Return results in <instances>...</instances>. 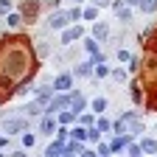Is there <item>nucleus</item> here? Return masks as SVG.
Masks as SVG:
<instances>
[{
    "label": "nucleus",
    "mask_w": 157,
    "mask_h": 157,
    "mask_svg": "<svg viewBox=\"0 0 157 157\" xmlns=\"http://www.w3.org/2000/svg\"><path fill=\"white\" fill-rule=\"evenodd\" d=\"M82 36H84L82 23H73V25L62 28V34H59V45H70V42H76V39H82Z\"/></svg>",
    "instance_id": "1"
},
{
    "label": "nucleus",
    "mask_w": 157,
    "mask_h": 157,
    "mask_svg": "<svg viewBox=\"0 0 157 157\" xmlns=\"http://www.w3.org/2000/svg\"><path fill=\"white\" fill-rule=\"evenodd\" d=\"M70 101H73V95H67V93H59L56 98H51V101H48L45 112H51V115H59L62 109H67V107H70Z\"/></svg>",
    "instance_id": "2"
},
{
    "label": "nucleus",
    "mask_w": 157,
    "mask_h": 157,
    "mask_svg": "<svg viewBox=\"0 0 157 157\" xmlns=\"http://www.w3.org/2000/svg\"><path fill=\"white\" fill-rule=\"evenodd\" d=\"M3 67H6V73H14V76H20V73L25 70V59H23V53H20V51H11Z\"/></svg>",
    "instance_id": "3"
},
{
    "label": "nucleus",
    "mask_w": 157,
    "mask_h": 157,
    "mask_svg": "<svg viewBox=\"0 0 157 157\" xmlns=\"http://www.w3.org/2000/svg\"><path fill=\"white\" fill-rule=\"evenodd\" d=\"M25 129H28V121H25V118H20V115H17V118L11 115V118H6V121H3V132H6V135H23Z\"/></svg>",
    "instance_id": "4"
},
{
    "label": "nucleus",
    "mask_w": 157,
    "mask_h": 157,
    "mask_svg": "<svg viewBox=\"0 0 157 157\" xmlns=\"http://www.w3.org/2000/svg\"><path fill=\"white\" fill-rule=\"evenodd\" d=\"M70 23H73V20H70L67 11H56V14L48 17V28H51V31H62V28H67Z\"/></svg>",
    "instance_id": "5"
},
{
    "label": "nucleus",
    "mask_w": 157,
    "mask_h": 157,
    "mask_svg": "<svg viewBox=\"0 0 157 157\" xmlns=\"http://www.w3.org/2000/svg\"><path fill=\"white\" fill-rule=\"evenodd\" d=\"M126 3L137 11H143V14H154L157 11V0H126Z\"/></svg>",
    "instance_id": "6"
},
{
    "label": "nucleus",
    "mask_w": 157,
    "mask_h": 157,
    "mask_svg": "<svg viewBox=\"0 0 157 157\" xmlns=\"http://www.w3.org/2000/svg\"><path fill=\"white\" fill-rule=\"evenodd\" d=\"M20 11H23L25 20H36V17H39V0H25Z\"/></svg>",
    "instance_id": "7"
},
{
    "label": "nucleus",
    "mask_w": 157,
    "mask_h": 157,
    "mask_svg": "<svg viewBox=\"0 0 157 157\" xmlns=\"http://www.w3.org/2000/svg\"><path fill=\"white\" fill-rule=\"evenodd\" d=\"M73 87V73H59V78L53 82V90H59V93H67Z\"/></svg>",
    "instance_id": "8"
},
{
    "label": "nucleus",
    "mask_w": 157,
    "mask_h": 157,
    "mask_svg": "<svg viewBox=\"0 0 157 157\" xmlns=\"http://www.w3.org/2000/svg\"><path fill=\"white\" fill-rule=\"evenodd\" d=\"M70 95H73V101H70V109H73L76 115H82V112L90 107V101H87V98H84L82 93H70Z\"/></svg>",
    "instance_id": "9"
},
{
    "label": "nucleus",
    "mask_w": 157,
    "mask_h": 157,
    "mask_svg": "<svg viewBox=\"0 0 157 157\" xmlns=\"http://www.w3.org/2000/svg\"><path fill=\"white\" fill-rule=\"evenodd\" d=\"M56 132V118L51 112H45V118L39 121V135H53Z\"/></svg>",
    "instance_id": "10"
},
{
    "label": "nucleus",
    "mask_w": 157,
    "mask_h": 157,
    "mask_svg": "<svg viewBox=\"0 0 157 157\" xmlns=\"http://www.w3.org/2000/svg\"><path fill=\"white\" fill-rule=\"evenodd\" d=\"M73 76H95V62L87 59V62H78L73 67Z\"/></svg>",
    "instance_id": "11"
},
{
    "label": "nucleus",
    "mask_w": 157,
    "mask_h": 157,
    "mask_svg": "<svg viewBox=\"0 0 157 157\" xmlns=\"http://www.w3.org/2000/svg\"><path fill=\"white\" fill-rule=\"evenodd\" d=\"M93 36L98 39V42H107V39H109V23H98V20H95V25H93Z\"/></svg>",
    "instance_id": "12"
},
{
    "label": "nucleus",
    "mask_w": 157,
    "mask_h": 157,
    "mask_svg": "<svg viewBox=\"0 0 157 157\" xmlns=\"http://www.w3.org/2000/svg\"><path fill=\"white\" fill-rule=\"evenodd\" d=\"M65 146H67V140H65V137H56V140L45 149V154L48 157H56V154H65Z\"/></svg>",
    "instance_id": "13"
},
{
    "label": "nucleus",
    "mask_w": 157,
    "mask_h": 157,
    "mask_svg": "<svg viewBox=\"0 0 157 157\" xmlns=\"http://www.w3.org/2000/svg\"><path fill=\"white\" fill-rule=\"evenodd\" d=\"M107 107H109V101H107V98H104V95H95V98H93V101H90V109H93L95 115H101V112H104Z\"/></svg>",
    "instance_id": "14"
},
{
    "label": "nucleus",
    "mask_w": 157,
    "mask_h": 157,
    "mask_svg": "<svg viewBox=\"0 0 157 157\" xmlns=\"http://www.w3.org/2000/svg\"><path fill=\"white\" fill-rule=\"evenodd\" d=\"M65 154H84V146H82V140H76V137H67Z\"/></svg>",
    "instance_id": "15"
},
{
    "label": "nucleus",
    "mask_w": 157,
    "mask_h": 157,
    "mask_svg": "<svg viewBox=\"0 0 157 157\" xmlns=\"http://www.w3.org/2000/svg\"><path fill=\"white\" fill-rule=\"evenodd\" d=\"M82 48L93 56V53H98V51H101V48H98V39L95 36H82Z\"/></svg>",
    "instance_id": "16"
},
{
    "label": "nucleus",
    "mask_w": 157,
    "mask_h": 157,
    "mask_svg": "<svg viewBox=\"0 0 157 157\" xmlns=\"http://www.w3.org/2000/svg\"><path fill=\"white\" fill-rule=\"evenodd\" d=\"M51 98H53V87H39V90H36V101L42 104V107H48Z\"/></svg>",
    "instance_id": "17"
},
{
    "label": "nucleus",
    "mask_w": 157,
    "mask_h": 157,
    "mask_svg": "<svg viewBox=\"0 0 157 157\" xmlns=\"http://www.w3.org/2000/svg\"><path fill=\"white\" fill-rule=\"evenodd\" d=\"M6 23H9V28H20V25L25 23V17L17 14V11H9V14H6Z\"/></svg>",
    "instance_id": "18"
},
{
    "label": "nucleus",
    "mask_w": 157,
    "mask_h": 157,
    "mask_svg": "<svg viewBox=\"0 0 157 157\" xmlns=\"http://www.w3.org/2000/svg\"><path fill=\"white\" fill-rule=\"evenodd\" d=\"M140 149H143V154H157V140H154V137H143Z\"/></svg>",
    "instance_id": "19"
},
{
    "label": "nucleus",
    "mask_w": 157,
    "mask_h": 157,
    "mask_svg": "<svg viewBox=\"0 0 157 157\" xmlns=\"http://www.w3.org/2000/svg\"><path fill=\"white\" fill-rule=\"evenodd\" d=\"M70 137H76V140H87L90 137V126H76V129H70Z\"/></svg>",
    "instance_id": "20"
},
{
    "label": "nucleus",
    "mask_w": 157,
    "mask_h": 157,
    "mask_svg": "<svg viewBox=\"0 0 157 157\" xmlns=\"http://www.w3.org/2000/svg\"><path fill=\"white\" fill-rule=\"evenodd\" d=\"M76 118H78V115L67 107V109H62V112H59V124H65V126H67V124H73V121H76Z\"/></svg>",
    "instance_id": "21"
},
{
    "label": "nucleus",
    "mask_w": 157,
    "mask_h": 157,
    "mask_svg": "<svg viewBox=\"0 0 157 157\" xmlns=\"http://www.w3.org/2000/svg\"><path fill=\"white\" fill-rule=\"evenodd\" d=\"M115 14H118V20H121V23H132V6H129V3H126L124 9H118Z\"/></svg>",
    "instance_id": "22"
},
{
    "label": "nucleus",
    "mask_w": 157,
    "mask_h": 157,
    "mask_svg": "<svg viewBox=\"0 0 157 157\" xmlns=\"http://www.w3.org/2000/svg\"><path fill=\"white\" fill-rule=\"evenodd\" d=\"M98 11H101V9H98L95 3H93V6H87V9H82V14H84V20H93V23H95V20H98Z\"/></svg>",
    "instance_id": "23"
},
{
    "label": "nucleus",
    "mask_w": 157,
    "mask_h": 157,
    "mask_svg": "<svg viewBox=\"0 0 157 157\" xmlns=\"http://www.w3.org/2000/svg\"><path fill=\"white\" fill-rule=\"evenodd\" d=\"M93 115H95V112H82V115H78V124H82V126H93V124H95Z\"/></svg>",
    "instance_id": "24"
},
{
    "label": "nucleus",
    "mask_w": 157,
    "mask_h": 157,
    "mask_svg": "<svg viewBox=\"0 0 157 157\" xmlns=\"http://www.w3.org/2000/svg\"><path fill=\"white\" fill-rule=\"evenodd\" d=\"M95 76H98V78H107V76H112V70H109L104 62H98V65H95Z\"/></svg>",
    "instance_id": "25"
},
{
    "label": "nucleus",
    "mask_w": 157,
    "mask_h": 157,
    "mask_svg": "<svg viewBox=\"0 0 157 157\" xmlns=\"http://www.w3.org/2000/svg\"><path fill=\"white\" fill-rule=\"evenodd\" d=\"M95 126H98V129H101V132L107 135V132L112 129V121H109V118H98V121H95Z\"/></svg>",
    "instance_id": "26"
},
{
    "label": "nucleus",
    "mask_w": 157,
    "mask_h": 157,
    "mask_svg": "<svg viewBox=\"0 0 157 157\" xmlns=\"http://www.w3.org/2000/svg\"><path fill=\"white\" fill-rule=\"evenodd\" d=\"M115 59H118V62H124V65H126V62H129V59H132V53H129L126 48H118V53H115Z\"/></svg>",
    "instance_id": "27"
},
{
    "label": "nucleus",
    "mask_w": 157,
    "mask_h": 157,
    "mask_svg": "<svg viewBox=\"0 0 157 157\" xmlns=\"http://www.w3.org/2000/svg\"><path fill=\"white\" fill-rule=\"evenodd\" d=\"M34 143H36V137H34L31 132H23V146H25V149H31Z\"/></svg>",
    "instance_id": "28"
},
{
    "label": "nucleus",
    "mask_w": 157,
    "mask_h": 157,
    "mask_svg": "<svg viewBox=\"0 0 157 157\" xmlns=\"http://www.w3.org/2000/svg\"><path fill=\"white\" fill-rule=\"evenodd\" d=\"M112 78H115L118 84H124V82H126V70H121V67H118V70H112Z\"/></svg>",
    "instance_id": "29"
},
{
    "label": "nucleus",
    "mask_w": 157,
    "mask_h": 157,
    "mask_svg": "<svg viewBox=\"0 0 157 157\" xmlns=\"http://www.w3.org/2000/svg\"><path fill=\"white\" fill-rule=\"evenodd\" d=\"M95 151H98V154H101V157H107V154H112V149H109V143H104V140H101V143H98V149H95Z\"/></svg>",
    "instance_id": "30"
},
{
    "label": "nucleus",
    "mask_w": 157,
    "mask_h": 157,
    "mask_svg": "<svg viewBox=\"0 0 157 157\" xmlns=\"http://www.w3.org/2000/svg\"><path fill=\"white\" fill-rule=\"evenodd\" d=\"M36 53H39V56H48V53H51V45H48V42H39V45H36Z\"/></svg>",
    "instance_id": "31"
},
{
    "label": "nucleus",
    "mask_w": 157,
    "mask_h": 157,
    "mask_svg": "<svg viewBox=\"0 0 157 157\" xmlns=\"http://www.w3.org/2000/svg\"><path fill=\"white\" fill-rule=\"evenodd\" d=\"M132 98H135V101H137V104H140V101H143V93H140V87H137V84H132Z\"/></svg>",
    "instance_id": "32"
},
{
    "label": "nucleus",
    "mask_w": 157,
    "mask_h": 157,
    "mask_svg": "<svg viewBox=\"0 0 157 157\" xmlns=\"http://www.w3.org/2000/svg\"><path fill=\"white\" fill-rule=\"evenodd\" d=\"M11 11V3H9V0H0V17H6Z\"/></svg>",
    "instance_id": "33"
},
{
    "label": "nucleus",
    "mask_w": 157,
    "mask_h": 157,
    "mask_svg": "<svg viewBox=\"0 0 157 157\" xmlns=\"http://www.w3.org/2000/svg\"><path fill=\"white\" fill-rule=\"evenodd\" d=\"M67 14H70V20H73V23H78V20L84 17V14H82V9H70Z\"/></svg>",
    "instance_id": "34"
},
{
    "label": "nucleus",
    "mask_w": 157,
    "mask_h": 157,
    "mask_svg": "<svg viewBox=\"0 0 157 157\" xmlns=\"http://www.w3.org/2000/svg\"><path fill=\"white\" fill-rule=\"evenodd\" d=\"M121 118H124V121H126V124H132V121H137V112H124Z\"/></svg>",
    "instance_id": "35"
},
{
    "label": "nucleus",
    "mask_w": 157,
    "mask_h": 157,
    "mask_svg": "<svg viewBox=\"0 0 157 157\" xmlns=\"http://www.w3.org/2000/svg\"><path fill=\"white\" fill-rule=\"evenodd\" d=\"M93 3H95V6H98V9H101V6H104V9H107V6H112V0H93Z\"/></svg>",
    "instance_id": "36"
},
{
    "label": "nucleus",
    "mask_w": 157,
    "mask_h": 157,
    "mask_svg": "<svg viewBox=\"0 0 157 157\" xmlns=\"http://www.w3.org/2000/svg\"><path fill=\"white\" fill-rule=\"evenodd\" d=\"M124 6H126V0H112V9H115V11H118V9H124Z\"/></svg>",
    "instance_id": "37"
},
{
    "label": "nucleus",
    "mask_w": 157,
    "mask_h": 157,
    "mask_svg": "<svg viewBox=\"0 0 157 157\" xmlns=\"http://www.w3.org/2000/svg\"><path fill=\"white\" fill-rule=\"evenodd\" d=\"M6 146H9V140H6V137H0V151H3Z\"/></svg>",
    "instance_id": "38"
},
{
    "label": "nucleus",
    "mask_w": 157,
    "mask_h": 157,
    "mask_svg": "<svg viewBox=\"0 0 157 157\" xmlns=\"http://www.w3.org/2000/svg\"><path fill=\"white\" fill-rule=\"evenodd\" d=\"M76 3H84V0H76Z\"/></svg>",
    "instance_id": "39"
}]
</instances>
